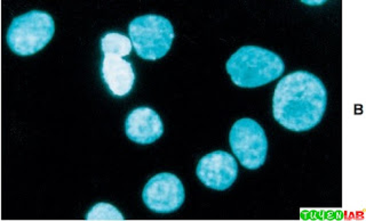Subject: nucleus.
I'll return each mask as SVG.
<instances>
[{
  "label": "nucleus",
  "instance_id": "1",
  "mask_svg": "<svg viewBox=\"0 0 366 221\" xmlns=\"http://www.w3.org/2000/svg\"><path fill=\"white\" fill-rule=\"evenodd\" d=\"M327 91L320 78L295 71L280 80L272 96V115L282 127L295 133L312 130L322 121Z\"/></svg>",
  "mask_w": 366,
  "mask_h": 221
},
{
  "label": "nucleus",
  "instance_id": "2",
  "mask_svg": "<svg viewBox=\"0 0 366 221\" xmlns=\"http://www.w3.org/2000/svg\"><path fill=\"white\" fill-rule=\"evenodd\" d=\"M226 70L240 88H257L278 79L285 71V64L274 51L243 46L227 61Z\"/></svg>",
  "mask_w": 366,
  "mask_h": 221
},
{
  "label": "nucleus",
  "instance_id": "3",
  "mask_svg": "<svg viewBox=\"0 0 366 221\" xmlns=\"http://www.w3.org/2000/svg\"><path fill=\"white\" fill-rule=\"evenodd\" d=\"M54 34V20L49 13L30 11L11 21L6 41L14 54L31 56L45 48Z\"/></svg>",
  "mask_w": 366,
  "mask_h": 221
},
{
  "label": "nucleus",
  "instance_id": "4",
  "mask_svg": "<svg viewBox=\"0 0 366 221\" xmlns=\"http://www.w3.org/2000/svg\"><path fill=\"white\" fill-rule=\"evenodd\" d=\"M129 34L137 56L147 61L163 58L175 38L174 28L169 20L154 14L143 15L132 21Z\"/></svg>",
  "mask_w": 366,
  "mask_h": 221
},
{
  "label": "nucleus",
  "instance_id": "5",
  "mask_svg": "<svg viewBox=\"0 0 366 221\" xmlns=\"http://www.w3.org/2000/svg\"><path fill=\"white\" fill-rule=\"evenodd\" d=\"M229 144L232 153L246 169L257 170L264 165L268 139L263 128L255 120L244 118L234 122L229 133Z\"/></svg>",
  "mask_w": 366,
  "mask_h": 221
},
{
  "label": "nucleus",
  "instance_id": "6",
  "mask_svg": "<svg viewBox=\"0 0 366 221\" xmlns=\"http://www.w3.org/2000/svg\"><path fill=\"white\" fill-rule=\"evenodd\" d=\"M142 200L149 210L165 215L182 207L186 190L182 182L173 173H158L143 188Z\"/></svg>",
  "mask_w": 366,
  "mask_h": 221
},
{
  "label": "nucleus",
  "instance_id": "7",
  "mask_svg": "<svg viewBox=\"0 0 366 221\" xmlns=\"http://www.w3.org/2000/svg\"><path fill=\"white\" fill-rule=\"evenodd\" d=\"M196 175L206 187L223 192L232 187L237 179V161L224 150H215L199 160Z\"/></svg>",
  "mask_w": 366,
  "mask_h": 221
},
{
  "label": "nucleus",
  "instance_id": "8",
  "mask_svg": "<svg viewBox=\"0 0 366 221\" xmlns=\"http://www.w3.org/2000/svg\"><path fill=\"white\" fill-rule=\"evenodd\" d=\"M125 133L126 136L137 144H152L163 136V121L152 108H137L126 118Z\"/></svg>",
  "mask_w": 366,
  "mask_h": 221
},
{
  "label": "nucleus",
  "instance_id": "9",
  "mask_svg": "<svg viewBox=\"0 0 366 221\" xmlns=\"http://www.w3.org/2000/svg\"><path fill=\"white\" fill-rule=\"evenodd\" d=\"M101 76L110 94L118 98L127 96L134 87V68L123 57L104 55L101 64Z\"/></svg>",
  "mask_w": 366,
  "mask_h": 221
},
{
  "label": "nucleus",
  "instance_id": "10",
  "mask_svg": "<svg viewBox=\"0 0 366 221\" xmlns=\"http://www.w3.org/2000/svg\"><path fill=\"white\" fill-rule=\"evenodd\" d=\"M132 49L131 39L119 32H107L101 38V51L104 55H114L124 58L131 54Z\"/></svg>",
  "mask_w": 366,
  "mask_h": 221
},
{
  "label": "nucleus",
  "instance_id": "11",
  "mask_svg": "<svg viewBox=\"0 0 366 221\" xmlns=\"http://www.w3.org/2000/svg\"><path fill=\"white\" fill-rule=\"evenodd\" d=\"M124 219L125 218L117 207L104 202H100L94 207H92L91 210L86 215V220H124Z\"/></svg>",
  "mask_w": 366,
  "mask_h": 221
},
{
  "label": "nucleus",
  "instance_id": "12",
  "mask_svg": "<svg viewBox=\"0 0 366 221\" xmlns=\"http://www.w3.org/2000/svg\"><path fill=\"white\" fill-rule=\"evenodd\" d=\"M303 4H307V5H322V4L325 3V1H312V3H308L307 0L302 1Z\"/></svg>",
  "mask_w": 366,
  "mask_h": 221
}]
</instances>
